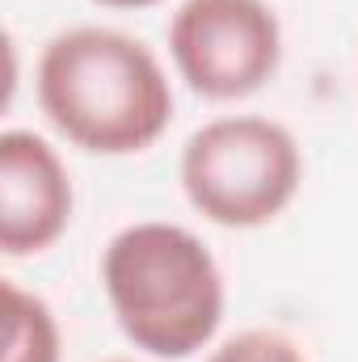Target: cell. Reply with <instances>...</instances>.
Wrapping results in <instances>:
<instances>
[{
    "mask_svg": "<svg viewBox=\"0 0 358 362\" xmlns=\"http://www.w3.org/2000/svg\"><path fill=\"white\" fill-rule=\"evenodd\" d=\"M4 362H59V320L42 295L4 278Z\"/></svg>",
    "mask_w": 358,
    "mask_h": 362,
    "instance_id": "obj_6",
    "label": "cell"
},
{
    "mask_svg": "<svg viewBox=\"0 0 358 362\" xmlns=\"http://www.w3.org/2000/svg\"><path fill=\"white\" fill-rule=\"evenodd\" d=\"M207 362H308V354L278 329H245L211 350Z\"/></svg>",
    "mask_w": 358,
    "mask_h": 362,
    "instance_id": "obj_7",
    "label": "cell"
},
{
    "mask_svg": "<svg viewBox=\"0 0 358 362\" xmlns=\"http://www.w3.org/2000/svg\"><path fill=\"white\" fill-rule=\"evenodd\" d=\"M110 362H131V358H110Z\"/></svg>",
    "mask_w": 358,
    "mask_h": 362,
    "instance_id": "obj_9",
    "label": "cell"
},
{
    "mask_svg": "<svg viewBox=\"0 0 358 362\" xmlns=\"http://www.w3.org/2000/svg\"><path fill=\"white\" fill-rule=\"evenodd\" d=\"M101 286L127 341L152 358L198 354L224 320V274L181 223L144 219L110 236Z\"/></svg>",
    "mask_w": 358,
    "mask_h": 362,
    "instance_id": "obj_2",
    "label": "cell"
},
{
    "mask_svg": "<svg viewBox=\"0 0 358 362\" xmlns=\"http://www.w3.org/2000/svg\"><path fill=\"white\" fill-rule=\"evenodd\" d=\"M190 206L219 228H266L299 194L304 156L295 135L262 114H228L198 127L178 165Z\"/></svg>",
    "mask_w": 358,
    "mask_h": 362,
    "instance_id": "obj_3",
    "label": "cell"
},
{
    "mask_svg": "<svg viewBox=\"0 0 358 362\" xmlns=\"http://www.w3.org/2000/svg\"><path fill=\"white\" fill-rule=\"evenodd\" d=\"M72 223V177L59 152L34 131L0 135V249L30 257L51 249Z\"/></svg>",
    "mask_w": 358,
    "mask_h": 362,
    "instance_id": "obj_5",
    "label": "cell"
},
{
    "mask_svg": "<svg viewBox=\"0 0 358 362\" xmlns=\"http://www.w3.org/2000/svg\"><path fill=\"white\" fill-rule=\"evenodd\" d=\"M97 4H110V8H148L156 0H97Z\"/></svg>",
    "mask_w": 358,
    "mask_h": 362,
    "instance_id": "obj_8",
    "label": "cell"
},
{
    "mask_svg": "<svg viewBox=\"0 0 358 362\" xmlns=\"http://www.w3.org/2000/svg\"><path fill=\"white\" fill-rule=\"evenodd\" d=\"M34 89L47 122L93 156L148 152L173 122V89L161 59L110 25L55 34L38 55Z\"/></svg>",
    "mask_w": 358,
    "mask_h": 362,
    "instance_id": "obj_1",
    "label": "cell"
},
{
    "mask_svg": "<svg viewBox=\"0 0 358 362\" xmlns=\"http://www.w3.org/2000/svg\"><path fill=\"white\" fill-rule=\"evenodd\" d=\"M178 76L211 101L266 89L282 64V25L266 0H185L169 21Z\"/></svg>",
    "mask_w": 358,
    "mask_h": 362,
    "instance_id": "obj_4",
    "label": "cell"
}]
</instances>
